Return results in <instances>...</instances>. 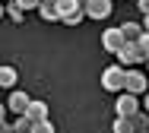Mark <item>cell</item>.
<instances>
[{"label":"cell","instance_id":"cell-4","mask_svg":"<svg viewBox=\"0 0 149 133\" xmlns=\"http://www.w3.org/2000/svg\"><path fill=\"white\" fill-rule=\"evenodd\" d=\"M111 3L114 0H86L83 6H86V16L89 19H108L111 16Z\"/></svg>","mask_w":149,"mask_h":133},{"label":"cell","instance_id":"cell-23","mask_svg":"<svg viewBox=\"0 0 149 133\" xmlns=\"http://www.w3.org/2000/svg\"><path fill=\"white\" fill-rule=\"evenodd\" d=\"M143 108H146V111H149V92H146V101H143Z\"/></svg>","mask_w":149,"mask_h":133},{"label":"cell","instance_id":"cell-15","mask_svg":"<svg viewBox=\"0 0 149 133\" xmlns=\"http://www.w3.org/2000/svg\"><path fill=\"white\" fill-rule=\"evenodd\" d=\"M83 3L79 0H57V10H60V22H63V16H70L73 10H79Z\"/></svg>","mask_w":149,"mask_h":133},{"label":"cell","instance_id":"cell-19","mask_svg":"<svg viewBox=\"0 0 149 133\" xmlns=\"http://www.w3.org/2000/svg\"><path fill=\"white\" fill-rule=\"evenodd\" d=\"M32 130H35V133H54V124L45 117V121H35V124H32Z\"/></svg>","mask_w":149,"mask_h":133},{"label":"cell","instance_id":"cell-14","mask_svg":"<svg viewBox=\"0 0 149 133\" xmlns=\"http://www.w3.org/2000/svg\"><path fill=\"white\" fill-rule=\"evenodd\" d=\"M111 130H114V133H130V130H133V121H130L127 114H118V121L111 124Z\"/></svg>","mask_w":149,"mask_h":133},{"label":"cell","instance_id":"cell-6","mask_svg":"<svg viewBox=\"0 0 149 133\" xmlns=\"http://www.w3.org/2000/svg\"><path fill=\"white\" fill-rule=\"evenodd\" d=\"M114 57H118V64H124V66H136V64H140L136 41H124V44H120V51L114 54Z\"/></svg>","mask_w":149,"mask_h":133},{"label":"cell","instance_id":"cell-10","mask_svg":"<svg viewBox=\"0 0 149 133\" xmlns=\"http://www.w3.org/2000/svg\"><path fill=\"white\" fill-rule=\"evenodd\" d=\"M16 79H19V70L16 66H0V86L3 89H13Z\"/></svg>","mask_w":149,"mask_h":133},{"label":"cell","instance_id":"cell-11","mask_svg":"<svg viewBox=\"0 0 149 133\" xmlns=\"http://www.w3.org/2000/svg\"><path fill=\"white\" fill-rule=\"evenodd\" d=\"M26 114H29L32 121H45V117H48V105H45V101H38V98H32V105H29V111H26Z\"/></svg>","mask_w":149,"mask_h":133},{"label":"cell","instance_id":"cell-1","mask_svg":"<svg viewBox=\"0 0 149 133\" xmlns=\"http://www.w3.org/2000/svg\"><path fill=\"white\" fill-rule=\"evenodd\" d=\"M102 86H105L108 92H124V89H127V66L124 64L108 66V70L102 73Z\"/></svg>","mask_w":149,"mask_h":133},{"label":"cell","instance_id":"cell-18","mask_svg":"<svg viewBox=\"0 0 149 133\" xmlns=\"http://www.w3.org/2000/svg\"><path fill=\"white\" fill-rule=\"evenodd\" d=\"M146 108H140V111H136V114H133V117H130V121H133V130H146L149 124H146Z\"/></svg>","mask_w":149,"mask_h":133},{"label":"cell","instance_id":"cell-16","mask_svg":"<svg viewBox=\"0 0 149 133\" xmlns=\"http://www.w3.org/2000/svg\"><path fill=\"white\" fill-rule=\"evenodd\" d=\"M83 19H89V16H86V6H79V10H73L70 16H63V26H79Z\"/></svg>","mask_w":149,"mask_h":133},{"label":"cell","instance_id":"cell-12","mask_svg":"<svg viewBox=\"0 0 149 133\" xmlns=\"http://www.w3.org/2000/svg\"><path fill=\"white\" fill-rule=\"evenodd\" d=\"M120 32H124L127 41H136V38L143 35V26H140V22H120Z\"/></svg>","mask_w":149,"mask_h":133},{"label":"cell","instance_id":"cell-3","mask_svg":"<svg viewBox=\"0 0 149 133\" xmlns=\"http://www.w3.org/2000/svg\"><path fill=\"white\" fill-rule=\"evenodd\" d=\"M32 105V95L29 92H22V89H10V95H6V108L13 111V114H26Z\"/></svg>","mask_w":149,"mask_h":133},{"label":"cell","instance_id":"cell-26","mask_svg":"<svg viewBox=\"0 0 149 133\" xmlns=\"http://www.w3.org/2000/svg\"><path fill=\"white\" fill-rule=\"evenodd\" d=\"M79 3H86V0H79Z\"/></svg>","mask_w":149,"mask_h":133},{"label":"cell","instance_id":"cell-22","mask_svg":"<svg viewBox=\"0 0 149 133\" xmlns=\"http://www.w3.org/2000/svg\"><path fill=\"white\" fill-rule=\"evenodd\" d=\"M143 29H146V32H149V13H146V22H143Z\"/></svg>","mask_w":149,"mask_h":133},{"label":"cell","instance_id":"cell-8","mask_svg":"<svg viewBox=\"0 0 149 133\" xmlns=\"http://www.w3.org/2000/svg\"><path fill=\"white\" fill-rule=\"evenodd\" d=\"M32 124H35V121H32L29 114H19V121L3 124V130H6V133H29V130H32Z\"/></svg>","mask_w":149,"mask_h":133},{"label":"cell","instance_id":"cell-2","mask_svg":"<svg viewBox=\"0 0 149 133\" xmlns=\"http://www.w3.org/2000/svg\"><path fill=\"white\" fill-rule=\"evenodd\" d=\"M114 111L118 114H127V117H133L136 111H140V95L136 92H118V105H114Z\"/></svg>","mask_w":149,"mask_h":133},{"label":"cell","instance_id":"cell-24","mask_svg":"<svg viewBox=\"0 0 149 133\" xmlns=\"http://www.w3.org/2000/svg\"><path fill=\"white\" fill-rule=\"evenodd\" d=\"M146 73H149V60H146Z\"/></svg>","mask_w":149,"mask_h":133},{"label":"cell","instance_id":"cell-17","mask_svg":"<svg viewBox=\"0 0 149 133\" xmlns=\"http://www.w3.org/2000/svg\"><path fill=\"white\" fill-rule=\"evenodd\" d=\"M6 16H10V22H16V26H19V22H22V16H26V10H22L19 3H10V6H6Z\"/></svg>","mask_w":149,"mask_h":133},{"label":"cell","instance_id":"cell-7","mask_svg":"<svg viewBox=\"0 0 149 133\" xmlns=\"http://www.w3.org/2000/svg\"><path fill=\"white\" fill-rule=\"evenodd\" d=\"M124 41H127V38H124V32H120V26H118V29H105V32H102V44H105V51H111V54H118Z\"/></svg>","mask_w":149,"mask_h":133},{"label":"cell","instance_id":"cell-21","mask_svg":"<svg viewBox=\"0 0 149 133\" xmlns=\"http://www.w3.org/2000/svg\"><path fill=\"white\" fill-rule=\"evenodd\" d=\"M140 13H143V16L149 13V0H140Z\"/></svg>","mask_w":149,"mask_h":133},{"label":"cell","instance_id":"cell-20","mask_svg":"<svg viewBox=\"0 0 149 133\" xmlns=\"http://www.w3.org/2000/svg\"><path fill=\"white\" fill-rule=\"evenodd\" d=\"M16 3H19L22 10H38V6H41V0H16Z\"/></svg>","mask_w":149,"mask_h":133},{"label":"cell","instance_id":"cell-9","mask_svg":"<svg viewBox=\"0 0 149 133\" xmlns=\"http://www.w3.org/2000/svg\"><path fill=\"white\" fill-rule=\"evenodd\" d=\"M38 13H41V19H45V22H60V10H57V3H48V0H41Z\"/></svg>","mask_w":149,"mask_h":133},{"label":"cell","instance_id":"cell-25","mask_svg":"<svg viewBox=\"0 0 149 133\" xmlns=\"http://www.w3.org/2000/svg\"><path fill=\"white\" fill-rule=\"evenodd\" d=\"M48 3H57V0H48Z\"/></svg>","mask_w":149,"mask_h":133},{"label":"cell","instance_id":"cell-13","mask_svg":"<svg viewBox=\"0 0 149 133\" xmlns=\"http://www.w3.org/2000/svg\"><path fill=\"white\" fill-rule=\"evenodd\" d=\"M136 51H140V64H146L149 60V32L143 29V35L136 38Z\"/></svg>","mask_w":149,"mask_h":133},{"label":"cell","instance_id":"cell-5","mask_svg":"<svg viewBox=\"0 0 149 133\" xmlns=\"http://www.w3.org/2000/svg\"><path fill=\"white\" fill-rule=\"evenodd\" d=\"M127 92H136V95H146V73L143 70H133L127 66Z\"/></svg>","mask_w":149,"mask_h":133}]
</instances>
